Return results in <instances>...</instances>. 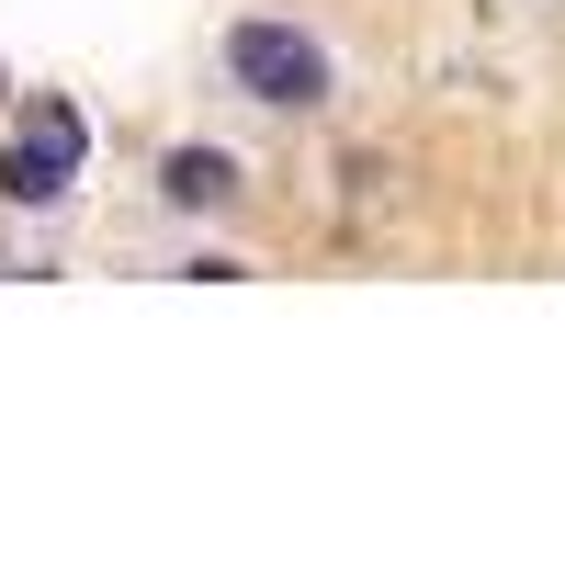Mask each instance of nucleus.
<instances>
[{
  "instance_id": "f257e3e1",
  "label": "nucleus",
  "mask_w": 565,
  "mask_h": 565,
  "mask_svg": "<svg viewBox=\"0 0 565 565\" xmlns=\"http://www.w3.org/2000/svg\"><path fill=\"white\" fill-rule=\"evenodd\" d=\"M226 79H238L249 103H282V114L328 103V57H317V34H295V23H238V34H226Z\"/></svg>"
},
{
  "instance_id": "f03ea898",
  "label": "nucleus",
  "mask_w": 565,
  "mask_h": 565,
  "mask_svg": "<svg viewBox=\"0 0 565 565\" xmlns=\"http://www.w3.org/2000/svg\"><path fill=\"white\" fill-rule=\"evenodd\" d=\"M68 181H79V114L68 103H34L23 136L0 148V193H12V204H57Z\"/></svg>"
},
{
  "instance_id": "7ed1b4c3",
  "label": "nucleus",
  "mask_w": 565,
  "mask_h": 565,
  "mask_svg": "<svg viewBox=\"0 0 565 565\" xmlns=\"http://www.w3.org/2000/svg\"><path fill=\"white\" fill-rule=\"evenodd\" d=\"M226 193H238V170H226L215 148H181L170 159V204H226Z\"/></svg>"
}]
</instances>
